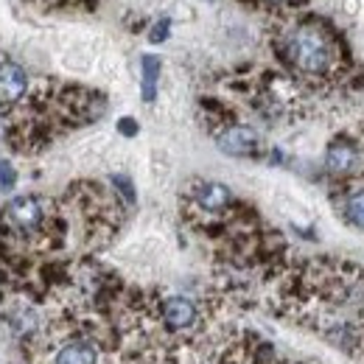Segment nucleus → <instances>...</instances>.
Instances as JSON below:
<instances>
[{
  "label": "nucleus",
  "mask_w": 364,
  "mask_h": 364,
  "mask_svg": "<svg viewBox=\"0 0 364 364\" xmlns=\"http://www.w3.org/2000/svg\"><path fill=\"white\" fill-rule=\"evenodd\" d=\"M286 59L306 76H322L336 62V43L322 26L303 23L286 37Z\"/></svg>",
  "instance_id": "nucleus-1"
},
{
  "label": "nucleus",
  "mask_w": 364,
  "mask_h": 364,
  "mask_svg": "<svg viewBox=\"0 0 364 364\" xmlns=\"http://www.w3.org/2000/svg\"><path fill=\"white\" fill-rule=\"evenodd\" d=\"M46 228L48 208L34 193L14 196L0 210V235H6V238H37Z\"/></svg>",
  "instance_id": "nucleus-2"
},
{
  "label": "nucleus",
  "mask_w": 364,
  "mask_h": 364,
  "mask_svg": "<svg viewBox=\"0 0 364 364\" xmlns=\"http://www.w3.org/2000/svg\"><path fill=\"white\" fill-rule=\"evenodd\" d=\"M154 325H160L168 336L193 333L202 325V306L188 294H166L154 306Z\"/></svg>",
  "instance_id": "nucleus-3"
},
{
  "label": "nucleus",
  "mask_w": 364,
  "mask_h": 364,
  "mask_svg": "<svg viewBox=\"0 0 364 364\" xmlns=\"http://www.w3.org/2000/svg\"><path fill=\"white\" fill-rule=\"evenodd\" d=\"M101 359H104L101 345L79 331L53 336V348L48 353V364H101Z\"/></svg>",
  "instance_id": "nucleus-4"
},
{
  "label": "nucleus",
  "mask_w": 364,
  "mask_h": 364,
  "mask_svg": "<svg viewBox=\"0 0 364 364\" xmlns=\"http://www.w3.org/2000/svg\"><path fill=\"white\" fill-rule=\"evenodd\" d=\"M26 95H28V73L11 59H0V109L17 107Z\"/></svg>",
  "instance_id": "nucleus-5"
},
{
  "label": "nucleus",
  "mask_w": 364,
  "mask_h": 364,
  "mask_svg": "<svg viewBox=\"0 0 364 364\" xmlns=\"http://www.w3.org/2000/svg\"><path fill=\"white\" fill-rule=\"evenodd\" d=\"M219 149L232 157H250L258 151V132L252 127H241V124H230L219 132Z\"/></svg>",
  "instance_id": "nucleus-6"
},
{
  "label": "nucleus",
  "mask_w": 364,
  "mask_h": 364,
  "mask_svg": "<svg viewBox=\"0 0 364 364\" xmlns=\"http://www.w3.org/2000/svg\"><path fill=\"white\" fill-rule=\"evenodd\" d=\"M193 202L205 213H222L232 205V193L222 182H199L193 188Z\"/></svg>",
  "instance_id": "nucleus-7"
},
{
  "label": "nucleus",
  "mask_w": 364,
  "mask_h": 364,
  "mask_svg": "<svg viewBox=\"0 0 364 364\" xmlns=\"http://www.w3.org/2000/svg\"><path fill=\"white\" fill-rule=\"evenodd\" d=\"M325 163H328L331 171L348 174V171H353V166H356V149H353L350 143H345V140H336V143L328 146Z\"/></svg>",
  "instance_id": "nucleus-8"
},
{
  "label": "nucleus",
  "mask_w": 364,
  "mask_h": 364,
  "mask_svg": "<svg viewBox=\"0 0 364 364\" xmlns=\"http://www.w3.org/2000/svg\"><path fill=\"white\" fill-rule=\"evenodd\" d=\"M140 68H143V101L146 104H151L154 101V95H157V79H160V59L157 56H143V62H140Z\"/></svg>",
  "instance_id": "nucleus-9"
},
{
  "label": "nucleus",
  "mask_w": 364,
  "mask_h": 364,
  "mask_svg": "<svg viewBox=\"0 0 364 364\" xmlns=\"http://www.w3.org/2000/svg\"><path fill=\"white\" fill-rule=\"evenodd\" d=\"M348 219L356 225V228L364 230V188H356L348 193Z\"/></svg>",
  "instance_id": "nucleus-10"
},
{
  "label": "nucleus",
  "mask_w": 364,
  "mask_h": 364,
  "mask_svg": "<svg viewBox=\"0 0 364 364\" xmlns=\"http://www.w3.org/2000/svg\"><path fill=\"white\" fill-rule=\"evenodd\" d=\"M14 185H17V171L6 160H0V188L3 191H11Z\"/></svg>",
  "instance_id": "nucleus-11"
},
{
  "label": "nucleus",
  "mask_w": 364,
  "mask_h": 364,
  "mask_svg": "<svg viewBox=\"0 0 364 364\" xmlns=\"http://www.w3.org/2000/svg\"><path fill=\"white\" fill-rule=\"evenodd\" d=\"M168 37V20H160L154 28H151V34H149V40L151 43H163Z\"/></svg>",
  "instance_id": "nucleus-12"
},
{
  "label": "nucleus",
  "mask_w": 364,
  "mask_h": 364,
  "mask_svg": "<svg viewBox=\"0 0 364 364\" xmlns=\"http://www.w3.org/2000/svg\"><path fill=\"white\" fill-rule=\"evenodd\" d=\"M118 132H121V135H137V124H135V118H121V121H118Z\"/></svg>",
  "instance_id": "nucleus-13"
}]
</instances>
